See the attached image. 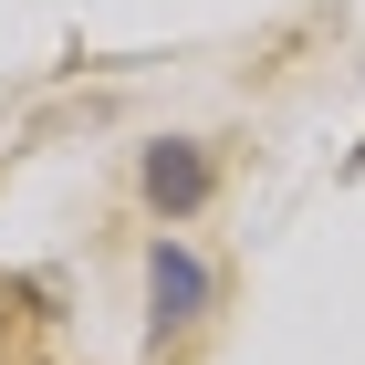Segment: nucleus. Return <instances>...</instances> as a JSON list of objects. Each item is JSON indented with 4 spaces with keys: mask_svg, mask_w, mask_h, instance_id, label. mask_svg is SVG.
I'll return each instance as SVG.
<instances>
[{
    "mask_svg": "<svg viewBox=\"0 0 365 365\" xmlns=\"http://www.w3.org/2000/svg\"><path fill=\"white\" fill-rule=\"evenodd\" d=\"M146 188L168 198V209H188V198H198V188H209V168H198L188 146H157V157H146Z\"/></svg>",
    "mask_w": 365,
    "mask_h": 365,
    "instance_id": "1",
    "label": "nucleus"
},
{
    "mask_svg": "<svg viewBox=\"0 0 365 365\" xmlns=\"http://www.w3.org/2000/svg\"><path fill=\"white\" fill-rule=\"evenodd\" d=\"M188 303H198V261H188V251H157V313L188 324Z\"/></svg>",
    "mask_w": 365,
    "mask_h": 365,
    "instance_id": "2",
    "label": "nucleus"
}]
</instances>
